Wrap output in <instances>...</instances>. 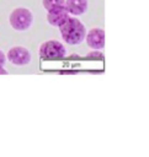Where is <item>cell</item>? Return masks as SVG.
Wrapping results in <instances>:
<instances>
[{"mask_svg":"<svg viewBox=\"0 0 149 157\" xmlns=\"http://www.w3.org/2000/svg\"><path fill=\"white\" fill-rule=\"evenodd\" d=\"M0 75H7V70L4 66H0Z\"/></svg>","mask_w":149,"mask_h":157,"instance_id":"10","label":"cell"},{"mask_svg":"<svg viewBox=\"0 0 149 157\" xmlns=\"http://www.w3.org/2000/svg\"><path fill=\"white\" fill-rule=\"evenodd\" d=\"M64 7L70 16H81L89 7V0H64Z\"/></svg>","mask_w":149,"mask_h":157,"instance_id":"6","label":"cell"},{"mask_svg":"<svg viewBox=\"0 0 149 157\" xmlns=\"http://www.w3.org/2000/svg\"><path fill=\"white\" fill-rule=\"evenodd\" d=\"M32 59L30 49L22 45H15L10 48L6 53V60H9L15 66H26Z\"/></svg>","mask_w":149,"mask_h":157,"instance_id":"4","label":"cell"},{"mask_svg":"<svg viewBox=\"0 0 149 157\" xmlns=\"http://www.w3.org/2000/svg\"><path fill=\"white\" fill-rule=\"evenodd\" d=\"M42 5L47 11H49L52 9L63 6L64 5V0H42Z\"/></svg>","mask_w":149,"mask_h":157,"instance_id":"8","label":"cell"},{"mask_svg":"<svg viewBox=\"0 0 149 157\" xmlns=\"http://www.w3.org/2000/svg\"><path fill=\"white\" fill-rule=\"evenodd\" d=\"M9 22L15 31H27L33 23V13L27 7H15L9 16Z\"/></svg>","mask_w":149,"mask_h":157,"instance_id":"2","label":"cell"},{"mask_svg":"<svg viewBox=\"0 0 149 157\" xmlns=\"http://www.w3.org/2000/svg\"><path fill=\"white\" fill-rule=\"evenodd\" d=\"M60 31L62 39L64 43L69 45H78L80 44L86 34V28L84 23L75 16H68V18L58 27Z\"/></svg>","mask_w":149,"mask_h":157,"instance_id":"1","label":"cell"},{"mask_svg":"<svg viewBox=\"0 0 149 157\" xmlns=\"http://www.w3.org/2000/svg\"><path fill=\"white\" fill-rule=\"evenodd\" d=\"M68 16H69V13L66 12L64 5L47 11V21L53 27H59L68 18Z\"/></svg>","mask_w":149,"mask_h":157,"instance_id":"7","label":"cell"},{"mask_svg":"<svg viewBox=\"0 0 149 157\" xmlns=\"http://www.w3.org/2000/svg\"><path fill=\"white\" fill-rule=\"evenodd\" d=\"M6 63V54L0 49V66H4Z\"/></svg>","mask_w":149,"mask_h":157,"instance_id":"9","label":"cell"},{"mask_svg":"<svg viewBox=\"0 0 149 157\" xmlns=\"http://www.w3.org/2000/svg\"><path fill=\"white\" fill-rule=\"evenodd\" d=\"M38 54L43 59H60L65 56L66 49L62 42L57 39H49L41 44Z\"/></svg>","mask_w":149,"mask_h":157,"instance_id":"3","label":"cell"},{"mask_svg":"<svg viewBox=\"0 0 149 157\" xmlns=\"http://www.w3.org/2000/svg\"><path fill=\"white\" fill-rule=\"evenodd\" d=\"M84 40L87 47L94 50H101L105 47V31L101 27H94L86 31Z\"/></svg>","mask_w":149,"mask_h":157,"instance_id":"5","label":"cell"}]
</instances>
